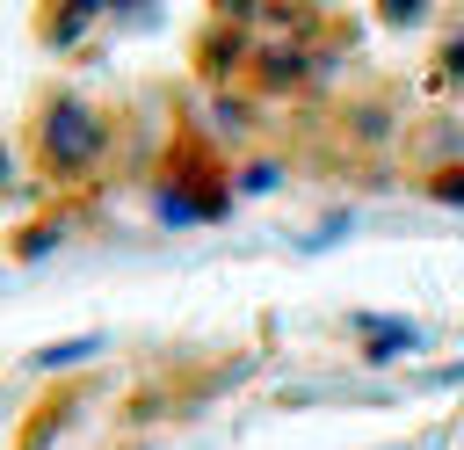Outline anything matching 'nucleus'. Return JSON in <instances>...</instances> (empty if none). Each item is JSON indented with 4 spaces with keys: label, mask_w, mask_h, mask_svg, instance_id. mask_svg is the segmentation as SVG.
<instances>
[{
    "label": "nucleus",
    "mask_w": 464,
    "mask_h": 450,
    "mask_svg": "<svg viewBox=\"0 0 464 450\" xmlns=\"http://www.w3.org/2000/svg\"><path fill=\"white\" fill-rule=\"evenodd\" d=\"M102 152H109V116H102L80 87L51 80V87L29 102V116H22V167H29L44 189H72Z\"/></svg>",
    "instance_id": "obj_1"
},
{
    "label": "nucleus",
    "mask_w": 464,
    "mask_h": 450,
    "mask_svg": "<svg viewBox=\"0 0 464 450\" xmlns=\"http://www.w3.org/2000/svg\"><path fill=\"white\" fill-rule=\"evenodd\" d=\"M72 406H80V377H65V385H51L29 414H22V428H14V443L7 450H51L58 435H65V421H72Z\"/></svg>",
    "instance_id": "obj_2"
},
{
    "label": "nucleus",
    "mask_w": 464,
    "mask_h": 450,
    "mask_svg": "<svg viewBox=\"0 0 464 450\" xmlns=\"http://www.w3.org/2000/svg\"><path fill=\"white\" fill-rule=\"evenodd\" d=\"M94 7H102V0H36V7H29V15H36V44H44V51L80 44V29L94 22Z\"/></svg>",
    "instance_id": "obj_3"
}]
</instances>
